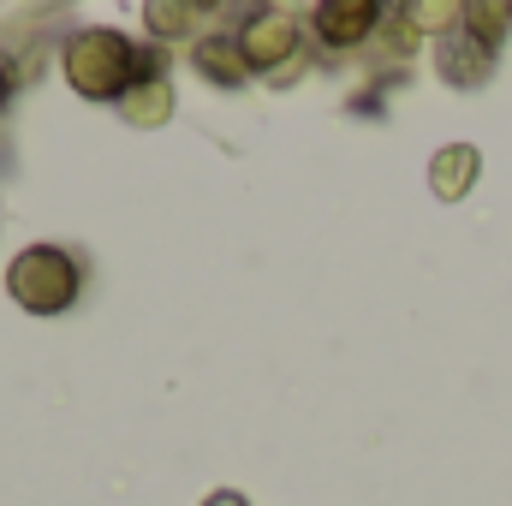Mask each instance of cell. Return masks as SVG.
<instances>
[{
	"label": "cell",
	"instance_id": "obj_1",
	"mask_svg": "<svg viewBox=\"0 0 512 506\" xmlns=\"http://www.w3.org/2000/svg\"><path fill=\"white\" fill-rule=\"evenodd\" d=\"M137 66H143V54L131 48L126 30H78L66 42V78L90 102H120L137 84Z\"/></svg>",
	"mask_w": 512,
	"mask_h": 506
},
{
	"label": "cell",
	"instance_id": "obj_2",
	"mask_svg": "<svg viewBox=\"0 0 512 506\" xmlns=\"http://www.w3.org/2000/svg\"><path fill=\"white\" fill-rule=\"evenodd\" d=\"M78 286H84V268L54 245H30V251L12 256L6 268V292L30 310V316H60L78 304Z\"/></svg>",
	"mask_w": 512,
	"mask_h": 506
},
{
	"label": "cell",
	"instance_id": "obj_3",
	"mask_svg": "<svg viewBox=\"0 0 512 506\" xmlns=\"http://www.w3.org/2000/svg\"><path fill=\"white\" fill-rule=\"evenodd\" d=\"M239 54H245L251 72H274L280 60L298 54V24L286 12H256L251 24L239 30Z\"/></svg>",
	"mask_w": 512,
	"mask_h": 506
},
{
	"label": "cell",
	"instance_id": "obj_4",
	"mask_svg": "<svg viewBox=\"0 0 512 506\" xmlns=\"http://www.w3.org/2000/svg\"><path fill=\"white\" fill-rule=\"evenodd\" d=\"M376 24H382V12H376L370 0H328V6H316V36H322L328 48H352V42H364Z\"/></svg>",
	"mask_w": 512,
	"mask_h": 506
},
{
	"label": "cell",
	"instance_id": "obj_5",
	"mask_svg": "<svg viewBox=\"0 0 512 506\" xmlns=\"http://www.w3.org/2000/svg\"><path fill=\"white\" fill-rule=\"evenodd\" d=\"M435 60H441V78H453V84H483V78H489V66H495V48H489V42H477L471 30H447Z\"/></svg>",
	"mask_w": 512,
	"mask_h": 506
},
{
	"label": "cell",
	"instance_id": "obj_6",
	"mask_svg": "<svg viewBox=\"0 0 512 506\" xmlns=\"http://www.w3.org/2000/svg\"><path fill=\"white\" fill-rule=\"evenodd\" d=\"M477 167H483V155L471 149V143H453V149H441L435 161H429V185H435V197H465L471 185H477Z\"/></svg>",
	"mask_w": 512,
	"mask_h": 506
},
{
	"label": "cell",
	"instance_id": "obj_7",
	"mask_svg": "<svg viewBox=\"0 0 512 506\" xmlns=\"http://www.w3.org/2000/svg\"><path fill=\"white\" fill-rule=\"evenodd\" d=\"M120 114H126L131 126H161V120L173 114V84H167V78H155V72H149V78H137L126 96H120Z\"/></svg>",
	"mask_w": 512,
	"mask_h": 506
},
{
	"label": "cell",
	"instance_id": "obj_8",
	"mask_svg": "<svg viewBox=\"0 0 512 506\" xmlns=\"http://www.w3.org/2000/svg\"><path fill=\"white\" fill-rule=\"evenodd\" d=\"M191 60H197V72H203V78H215V84H245V72H251L233 36H203Z\"/></svg>",
	"mask_w": 512,
	"mask_h": 506
},
{
	"label": "cell",
	"instance_id": "obj_9",
	"mask_svg": "<svg viewBox=\"0 0 512 506\" xmlns=\"http://www.w3.org/2000/svg\"><path fill=\"white\" fill-rule=\"evenodd\" d=\"M512 6H465V24H471V36L477 42H489V48H501V30H507Z\"/></svg>",
	"mask_w": 512,
	"mask_h": 506
},
{
	"label": "cell",
	"instance_id": "obj_10",
	"mask_svg": "<svg viewBox=\"0 0 512 506\" xmlns=\"http://www.w3.org/2000/svg\"><path fill=\"white\" fill-rule=\"evenodd\" d=\"M197 18H203L197 6H149V24H155L161 36H185V30H191Z\"/></svg>",
	"mask_w": 512,
	"mask_h": 506
},
{
	"label": "cell",
	"instance_id": "obj_11",
	"mask_svg": "<svg viewBox=\"0 0 512 506\" xmlns=\"http://www.w3.org/2000/svg\"><path fill=\"white\" fill-rule=\"evenodd\" d=\"M453 18H465L459 6H405V24H453Z\"/></svg>",
	"mask_w": 512,
	"mask_h": 506
},
{
	"label": "cell",
	"instance_id": "obj_12",
	"mask_svg": "<svg viewBox=\"0 0 512 506\" xmlns=\"http://www.w3.org/2000/svg\"><path fill=\"white\" fill-rule=\"evenodd\" d=\"M203 506H251V501H245V495H233V489H221V495H209Z\"/></svg>",
	"mask_w": 512,
	"mask_h": 506
},
{
	"label": "cell",
	"instance_id": "obj_13",
	"mask_svg": "<svg viewBox=\"0 0 512 506\" xmlns=\"http://www.w3.org/2000/svg\"><path fill=\"white\" fill-rule=\"evenodd\" d=\"M0 102H6V66H0Z\"/></svg>",
	"mask_w": 512,
	"mask_h": 506
}]
</instances>
